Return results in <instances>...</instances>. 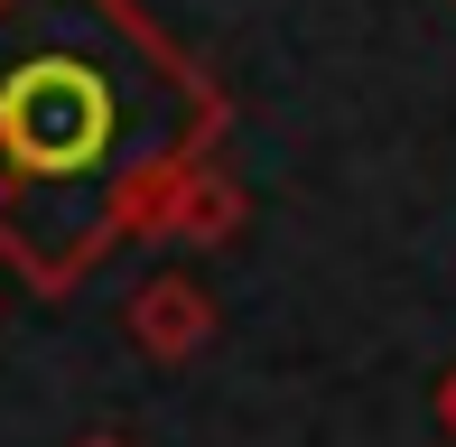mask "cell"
Instances as JSON below:
<instances>
[{"label": "cell", "mask_w": 456, "mask_h": 447, "mask_svg": "<svg viewBox=\"0 0 456 447\" xmlns=\"http://www.w3.org/2000/svg\"><path fill=\"white\" fill-rule=\"evenodd\" d=\"M215 140V75L140 0H0V261L37 298L112 242H159Z\"/></svg>", "instance_id": "6da1fadb"}, {"label": "cell", "mask_w": 456, "mask_h": 447, "mask_svg": "<svg viewBox=\"0 0 456 447\" xmlns=\"http://www.w3.org/2000/svg\"><path fill=\"white\" fill-rule=\"evenodd\" d=\"M121 327H131V345L150 363H196L205 345H215V298L186 271H150L131 289V308H121Z\"/></svg>", "instance_id": "7a4b0ae2"}, {"label": "cell", "mask_w": 456, "mask_h": 447, "mask_svg": "<svg viewBox=\"0 0 456 447\" xmlns=\"http://www.w3.org/2000/svg\"><path fill=\"white\" fill-rule=\"evenodd\" d=\"M242 215H252L242 177L224 168V158H196V168L177 177V196H168V224H159V242H196V252H215V242H233V233H242Z\"/></svg>", "instance_id": "3957f363"}, {"label": "cell", "mask_w": 456, "mask_h": 447, "mask_svg": "<svg viewBox=\"0 0 456 447\" xmlns=\"http://www.w3.org/2000/svg\"><path fill=\"white\" fill-rule=\"evenodd\" d=\"M438 429L456 438V363H447V373H438Z\"/></svg>", "instance_id": "277c9868"}, {"label": "cell", "mask_w": 456, "mask_h": 447, "mask_svg": "<svg viewBox=\"0 0 456 447\" xmlns=\"http://www.w3.org/2000/svg\"><path fill=\"white\" fill-rule=\"evenodd\" d=\"M75 447H131V438H112V429H94V438H75Z\"/></svg>", "instance_id": "5b68a950"}, {"label": "cell", "mask_w": 456, "mask_h": 447, "mask_svg": "<svg viewBox=\"0 0 456 447\" xmlns=\"http://www.w3.org/2000/svg\"><path fill=\"white\" fill-rule=\"evenodd\" d=\"M447 10H456V0H447Z\"/></svg>", "instance_id": "8992f818"}]
</instances>
